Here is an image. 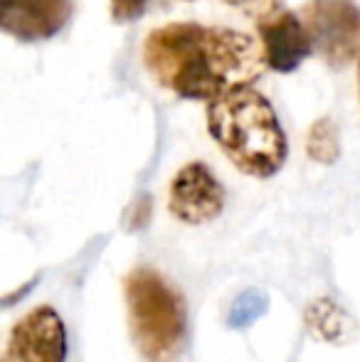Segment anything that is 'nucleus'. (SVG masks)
<instances>
[{
    "mask_svg": "<svg viewBox=\"0 0 360 362\" xmlns=\"http://www.w3.org/2000/svg\"><path fill=\"white\" fill-rule=\"evenodd\" d=\"M301 20L331 67L360 62V5L356 0H308Z\"/></svg>",
    "mask_w": 360,
    "mask_h": 362,
    "instance_id": "obj_4",
    "label": "nucleus"
},
{
    "mask_svg": "<svg viewBox=\"0 0 360 362\" xmlns=\"http://www.w3.org/2000/svg\"><path fill=\"white\" fill-rule=\"evenodd\" d=\"M225 187L202 160L182 165L170 180L168 210L182 224H207L225 210Z\"/></svg>",
    "mask_w": 360,
    "mask_h": 362,
    "instance_id": "obj_6",
    "label": "nucleus"
},
{
    "mask_svg": "<svg viewBox=\"0 0 360 362\" xmlns=\"http://www.w3.org/2000/svg\"><path fill=\"white\" fill-rule=\"evenodd\" d=\"M129 325L139 353L149 362H170L185 338V303L163 274L134 269L124 279Z\"/></svg>",
    "mask_w": 360,
    "mask_h": 362,
    "instance_id": "obj_3",
    "label": "nucleus"
},
{
    "mask_svg": "<svg viewBox=\"0 0 360 362\" xmlns=\"http://www.w3.org/2000/svg\"><path fill=\"white\" fill-rule=\"evenodd\" d=\"M303 325L321 343L343 345L356 338V318L333 298H316L303 310Z\"/></svg>",
    "mask_w": 360,
    "mask_h": 362,
    "instance_id": "obj_9",
    "label": "nucleus"
},
{
    "mask_svg": "<svg viewBox=\"0 0 360 362\" xmlns=\"http://www.w3.org/2000/svg\"><path fill=\"white\" fill-rule=\"evenodd\" d=\"M144 64L180 99L215 101L247 89L267 67L265 49L250 33L197 23H166L144 42Z\"/></svg>",
    "mask_w": 360,
    "mask_h": 362,
    "instance_id": "obj_1",
    "label": "nucleus"
},
{
    "mask_svg": "<svg viewBox=\"0 0 360 362\" xmlns=\"http://www.w3.org/2000/svg\"><path fill=\"white\" fill-rule=\"evenodd\" d=\"M267 305H269V298L267 293L257 288H247L232 300L230 310H227V325L230 328H247L255 320H260L262 315L267 313Z\"/></svg>",
    "mask_w": 360,
    "mask_h": 362,
    "instance_id": "obj_11",
    "label": "nucleus"
},
{
    "mask_svg": "<svg viewBox=\"0 0 360 362\" xmlns=\"http://www.w3.org/2000/svg\"><path fill=\"white\" fill-rule=\"evenodd\" d=\"M74 0H0V30L20 42H45L62 33Z\"/></svg>",
    "mask_w": 360,
    "mask_h": 362,
    "instance_id": "obj_7",
    "label": "nucleus"
},
{
    "mask_svg": "<svg viewBox=\"0 0 360 362\" xmlns=\"http://www.w3.org/2000/svg\"><path fill=\"white\" fill-rule=\"evenodd\" d=\"M260 37L267 67H272L279 74L298 69L303 59H308L313 52V40L303 20L289 10H281L279 15L260 23Z\"/></svg>",
    "mask_w": 360,
    "mask_h": 362,
    "instance_id": "obj_8",
    "label": "nucleus"
},
{
    "mask_svg": "<svg viewBox=\"0 0 360 362\" xmlns=\"http://www.w3.org/2000/svg\"><path fill=\"white\" fill-rule=\"evenodd\" d=\"M306 156L321 165H333L341 156V136L331 116H321L313 121L306 134Z\"/></svg>",
    "mask_w": 360,
    "mask_h": 362,
    "instance_id": "obj_10",
    "label": "nucleus"
},
{
    "mask_svg": "<svg viewBox=\"0 0 360 362\" xmlns=\"http://www.w3.org/2000/svg\"><path fill=\"white\" fill-rule=\"evenodd\" d=\"M227 5H232L235 10H240L245 18L257 20V23H265V20L274 18V15L281 13L284 0H225Z\"/></svg>",
    "mask_w": 360,
    "mask_h": 362,
    "instance_id": "obj_12",
    "label": "nucleus"
},
{
    "mask_svg": "<svg viewBox=\"0 0 360 362\" xmlns=\"http://www.w3.org/2000/svg\"><path fill=\"white\" fill-rule=\"evenodd\" d=\"M67 330L52 305H37L13 325L3 362H64Z\"/></svg>",
    "mask_w": 360,
    "mask_h": 362,
    "instance_id": "obj_5",
    "label": "nucleus"
},
{
    "mask_svg": "<svg viewBox=\"0 0 360 362\" xmlns=\"http://www.w3.org/2000/svg\"><path fill=\"white\" fill-rule=\"evenodd\" d=\"M151 0H109L114 23H134L146 13Z\"/></svg>",
    "mask_w": 360,
    "mask_h": 362,
    "instance_id": "obj_13",
    "label": "nucleus"
},
{
    "mask_svg": "<svg viewBox=\"0 0 360 362\" xmlns=\"http://www.w3.org/2000/svg\"><path fill=\"white\" fill-rule=\"evenodd\" d=\"M205 114L210 139L240 173L265 180L284 168L286 134L265 94L247 86L210 101Z\"/></svg>",
    "mask_w": 360,
    "mask_h": 362,
    "instance_id": "obj_2",
    "label": "nucleus"
},
{
    "mask_svg": "<svg viewBox=\"0 0 360 362\" xmlns=\"http://www.w3.org/2000/svg\"><path fill=\"white\" fill-rule=\"evenodd\" d=\"M358 86H360V62H358Z\"/></svg>",
    "mask_w": 360,
    "mask_h": 362,
    "instance_id": "obj_14",
    "label": "nucleus"
}]
</instances>
